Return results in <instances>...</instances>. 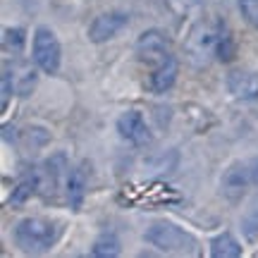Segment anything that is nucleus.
<instances>
[{
    "mask_svg": "<svg viewBox=\"0 0 258 258\" xmlns=\"http://www.w3.org/2000/svg\"><path fill=\"white\" fill-rule=\"evenodd\" d=\"M12 237L24 253H43L55 246L57 237H60V227L43 218H24L17 222Z\"/></svg>",
    "mask_w": 258,
    "mask_h": 258,
    "instance_id": "f257e3e1",
    "label": "nucleus"
},
{
    "mask_svg": "<svg viewBox=\"0 0 258 258\" xmlns=\"http://www.w3.org/2000/svg\"><path fill=\"white\" fill-rule=\"evenodd\" d=\"M220 24H211V22H199L196 27L189 31L184 43L186 57L194 64H208L213 57H218V43H220V34H222Z\"/></svg>",
    "mask_w": 258,
    "mask_h": 258,
    "instance_id": "f03ea898",
    "label": "nucleus"
},
{
    "mask_svg": "<svg viewBox=\"0 0 258 258\" xmlns=\"http://www.w3.org/2000/svg\"><path fill=\"white\" fill-rule=\"evenodd\" d=\"M144 239L165 253H191L196 249V239L172 222H153L144 232Z\"/></svg>",
    "mask_w": 258,
    "mask_h": 258,
    "instance_id": "7ed1b4c3",
    "label": "nucleus"
},
{
    "mask_svg": "<svg viewBox=\"0 0 258 258\" xmlns=\"http://www.w3.org/2000/svg\"><path fill=\"white\" fill-rule=\"evenodd\" d=\"M31 57H34V62H36V67L41 72L53 74L60 70V57H62L60 41H57V36L48 27L36 29L34 46H31Z\"/></svg>",
    "mask_w": 258,
    "mask_h": 258,
    "instance_id": "20e7f679",
    "label": "nucleus"
},
{
    "mask_svg": "<svg viewBox=\"0 0 258 258\" xmlns=\"http://www.w3.org/2000/svg\"><path fill=\"white\" fill-rule=\"evenodd\" d=\"M253 184V170L246 163H232L220 177V194L227 201H239Z\"/></svg>",
    "mask_w": 258,
    "mask_h": 258,
    "instance_id": "39448f33",
    "label": "nucleus"
},
{
    "mask_svg": "<svg viewBox=\"0 0 258 258\" xmlns=\"http://www.w3.org/2000/svg\"><path fill=\"white\" fill-rule=\"evenodd\" d=\"M127 24H129V15H124V12H105V15H98V17L89 24L86 36H89V41H93V43H105V41H110L112 36H117Z\"/></svg>",
    "mask_w": 258,
    "mask_h": 258,
    "instance_id": "423d86ee",
    "label": "nucleus"
},
{
    "mask_svg": "<svg viewBox=\"0 0 258 258\" xmlns=\"http://www.w3.org/2000/svg\"><path fill=\"white\" fill-rule=\"evenodd\" d=\"M117 132L120 137L134 146H146L151 141V129H148L144 115L139 110H127L117 117Z\"/></svg>",
    "mask_w": 258,
    "mask_h": 258,
    "instance_id": "0eeeda50",
    "label": "nucleus"
},
{
    "mask_svg": "<svg viewBox=\"0 0 258 258\" xmlns=\"http://www.w3.org/2000/svg\"><path fill=\"white\" fill-rule=\"evenodd\" d=\"M137 50L146 62H153V64H160L170 55V46H167L165 34L158 31V29H148V31H144V34L139 36Z\"/></svg>",
    "mask_w": 258,
    "mask_h": 258,
    "instance_id": "6e6552de",
    "label": "nucleus"
},
{
    "mask_svg": "<svg viewBox=\"0 0 258 258\" xmlns=\"http://www.w3.org/2000/svg\"><path fill=\"white\" fill-rule=\"evenodd\" d=\"M225 86L232 98H237V101H256L258 98V74L249 72V70L230 72L225 79Z\"/></svg>",
    "mask_w": 258,
    "mask_h": 258,
    "instance_id": "1a4fd4ad",
    "label": "nucleus"
},
{
    "mask_svg": "<svg viewBox=\"0 0 258 258\" xmlns=\"http://www.w3.org/2000/svg\"><path fill=\"white\" fill-rule=\"evenodd\" d=\"M177 72H179V64L172 55H167L160 64H156V70L151 74V91L153 93H165L167 89H172V84L177 82Z\"/></svg>",
    "mask_w": 258,
    "mask_h": 258,
    "instance_id": "9d476101",
    "label": "nucleus"
},
{
    "mask_svg": "<svg viewBox=\"0 0 258 258\" xmlns=\"http://www.w3.org/2000/svg\"><path fill=\"white\" fill-rule=\"evenodd\" d=\"M34 64L27 62V60H22V62H17L15 67H12V84H15V93H19V96H29V93L34 91L36 79H38L36 67H34Z\"/></svg>",
    "mask_w": 258,
    "mask_h": 258,
    "instance_id": "9b49d317",
    "label": "nucleus"
},
{
    "mask_svg": "<svg viewBox=\"0 0 258 258\" xmlns=\"http://www.w3.org/2000/svg\"><path fill=\"white\" fill-rule=\"evenodd\" d=\"M84 196H86V172L82 167H74L72 172L67 175V199H70V206L74 211H79L84 203Z\"/></svg>",
    "mask_w": 258,
    "mask_h": 258,
    "instance_id": "f8f14e48",
    "label": "nucleus"
},
{
    "mask_svg": "<svg viewBox=\"0 0 258 258\" xmlns=\"http://www.w3.org/2000/svg\"><path fill=\"white\" fill-rule=\"evenodd\" d=\"M211 256L213 258H239L241 256V244L230 232H222L211 241Z\"/></svg>",
    "mask_w": 258,
    "mask_h": 258,
    "instance_id": "ddd939ff",
    "label": "nucleus"
},
{
    "mask_svg": "<svg viewBox=\"0 0 258 258\" xmlns=\"http://www.w3.org/2000/svg\"><path fill=\"white\" fill-rule=\"evenodd\" d=\"M91 253L96 258H115L120 256V239L115 234H103L98 239L93 241Z\"/></svg>",
    "mask_w": 258,
    "mask_h": 258,
    "instance_id": "4468645a",
    "label": "nucleus"
},
{
    "mask_svg": "<svg viewBox=\"0 0 258 258\" xmlns=\"http://www.w3.org/2000/svg\"><path fill=\"white\" fill-rule=\"evenodd\" d=\"M241 232L249 239H256L258 237V201L244 213V218H241Z\"/></svg>",
    "mask_w": 258,
    "mask_h": 258,
    "instance_id": "2eb2a0df",
    "label": "nucleus"
},
{
    "mask_svg": "<svg viewBox=\"0 0 258 258\" xmlns=\"http://www.w3.org/2000/svg\"><path fill=\"white\" fill-rule=\"evenodd\" d=\"M36 186H38V179L36 177H27L24 182H19L17 189L12 191V196H10V201L12 203H24L31 196V194L36 191Z\"/></svg>",
    "mask_w": 258,
    "mask_h": 258,
    "instance_id": "dca6fc26",
    "label": "nucleus"
},
{
    "mask_svg": "<svg viewBox=\"0 0 258 258\" xmlns=\"http://www.w3.org/2000/svg\"><path fill=\"white\" fill-rule=\"evenodd\" d=\"M3 46L5 50H12V53H19L22 46H24V31L22 29H5V36H3Z\"/></svg>",
    "mask_w": 258,
    "mask_h": 258,
    "instance_id": "f3484780",
    "label": "nucleus"
},
{
    "mask_svg": "<svg viewBox=\"0 0 258 258\" xmlns=\"http://www.w3.org/2000/svg\"><path fill=\"white\" fill-rule=\"evenodd\" d=\"M237 8H239L241 17L246 19L251 27L258 29V0H237Z\"/></svg>",
    "mask_w": 258,
    "mask_h": 258,
    "instance_id": "a211bd4d",
    "label": "nucleus"
},
{
    "mask_svg": "<svg viewBox=\"0 0 258 258\" xmlns=\"http://www.w3.org/2000/svg\"><path fill=\"white\" fill-rule=\"evenodd\" d=\"M232 57H234V41H232V36L222 29L220 43H218V60L227 62V60H232Z\"/></svg>",
    "mask_w": 258,
    "mask_h": 258,
    "instance_id": "6ab92c4d",
    "label": "nucleus"
},
{
    "mask_svg": "<svg viewBox=\"0 0 258 258\" xmlns=\"http://www.w3.org/2000/svg\"><path fill=\"white\" fill-rule=\"evenodd\" d=\"M12 91H15V84H12V70L5 67V70H3V96H0V108H3V110L8 108V101H10V96H12Z\"/></svg>",
    "mask_w": 258,
    "mask_h": 258,
    "instance_id": "aec40b11",
    "label": "nucleus"
},
{
    "mask_svg": "<svg viewBox=\"0 0 258 258\" xmlns=\"http://www.w3.org/2000/svg\"><path fill=\"white\" fill-rule=\"evenodd\" d=\"M170 3L177 12H186V10H194L196 5H201V0H170Z\"/></svg>",
    "mask_w": 258,
    "mask_h": 258,
    "instance_id": "412c9836",
    "label": "nucleus"
},
{
    "mask_svg": "<svg viewBox=\"0 0 258 258\" xmlns=\"http://www.w3.org/2000/svg\"><path fill=\"white\" fill-rule=\"evenodd\" d=\"M251 170H253V182H256V184H258V160H256V163H253V167H251Z\"/></svg>",
    "mask_w": 258,
    "mask_h": 258,
    "instance_id": "4be33fe9",
    "label": "nucleus"
}]
</instances>
